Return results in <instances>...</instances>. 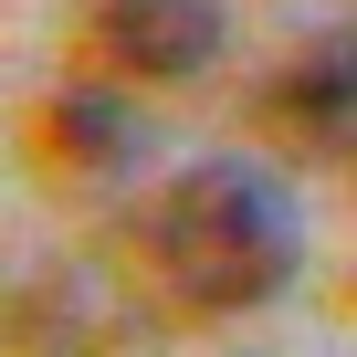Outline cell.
<instances>
[{
    "instance_id": "cell-1",
    "label": "cell",
    "mask_w": 357,
    "mask_h": 357,
    "mask_svg": "<svg viewBox=\"0 0 357 357\" xmlns=\"http://www.w3.org/2000/svg\"><path fill=\"white\" fill-rule=\"evenodd\" d=\"M294 252H305L294 190L273 168H252V158L178 168L168 190L147 200V221H137V263H147V284L178 315H242V305L284 294L294 284Z\"/></svg>"
},
{
    "instance_id": "cell-2",
    "label": "cell",
    "mask_w": 357,
    "mask_h": 357,
    "mask_svg": "<svg viewBox=\"0 0 357 357\" xmlns=\"http://www.w3.org/2000/svg\"><path fill=\"white\" fill-rule=\"evenodd\" d=\"M221 53V0H95L84 63L116 84H190Z\"/></svg>"
},
{
    "instance_id": "cell-3",
    "label": "cell",
    "mask_w": 357,
    "mask_h": 357,
    "mask_svg": "<svg viewBox=\"0 0 357 357\" xmlns=\"http://www.w3.org/2000/svg\"><path fill=\"white\" fill-rule=\"evenodd\" d=\"M252 126L294 158H336L357 147V32H315L284 53V74L252 95Z\"/></svg>"
},
{
    "instance_id": "cell-4",
    "label": "cell",
    "mask_w": 357,
    "mask_h": 357,
    "mask_svg": "<svg viewBox=\"0 0 357 357\" xmlns=\"http://www.w3.org/2000/svg\"><path fill=\"white\" fill-rule=\"evenodd\" d=\"M43 137H53V168H63V178H126V168H137V116H126V95H105V84H63V95L43 105Z\"/></svg>"
},
{
    "instance_id": "cell-5",
    "label": "cell",
    "mask_w": 357,
    "mask_h": 357,
    "mask_svg": "<svg viewBox=\"0 0 357 357\" xmlns=\"http://www.w3.org/2000/svg\"><path fill=\"white\" fill-rule=\"evenodd\" d=\"M22 357H95V326H84V284H32L22 294Z\"/></svg>"
}]
</instances>
